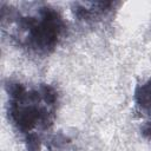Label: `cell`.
<instances>
[{"label": "cell", "instance_id": "cell-4", "mask_svg": "<svg viewBox=\"0 0 151 151\" xmlns=\"http://www.w3.org/2000/svg\"><path fill=\"white\" fill-rule=\"evenodd\" d=\"M134 104L142 114L151 117V78L144 80L136 87Z\"/></svg>", "mask_w": 151, "mask_h": 151}, {"label": "cell", "instance_id": "cell-2", "mask_svg": "<svg viewBox=\"0 0 151 151\" xmlns=\"http://www.w3.org/2000/svg\"><path fill=\"white\" fill-rule=\"evenodd\" d=\"M7 114L12 125L26 139H44L55 119L59 96L50 84L27 85L17 80L5 81Z\"/></svg>", "mask_w": 151, "mask_h": 151}, {"label": "cell", "instance_id": "cell-1", "mask_svg": "<svg viewBox=\"0 0 151 151\" xmlns=\"http://www.w3.org/2000/svg\"><path fill=\"white\" fill-rule=\"evenodd\" d=\"M2 33L17 46L35 57H47L66 32L61 14L44 2H1Z\"/></svg>", "mask_w": 151, "mask_h": 151}, {"label": "cell", "instance_id": "cell-5", "mask_svg": "<svg viewBox=\"0 0 151 151\" xmlns=\"http://www.w3.org/2000/svg\"><path fill=\"white\" fill-rule=\"evenodd\" d=\"M143 134H145L149 138H151V125H147V126L143 127Z\"/></svg>", "mask_w": 151, "mask_h": 151}, {"label": "cell", "instance_id": "cell-3", "mask_svg": "<svg viewBox=\"0 0 151 151\" xmlns=\"http://www.w3.org/2000/svg\"><path fill=\"white\" fill-rule=\"evenodd\" d=\"M74 18L85 25H98L109 20L119 6L114 1H74L72 2Z\"/></svg>", "mask_w": 151, "mask_h": 151}]
</instances>
